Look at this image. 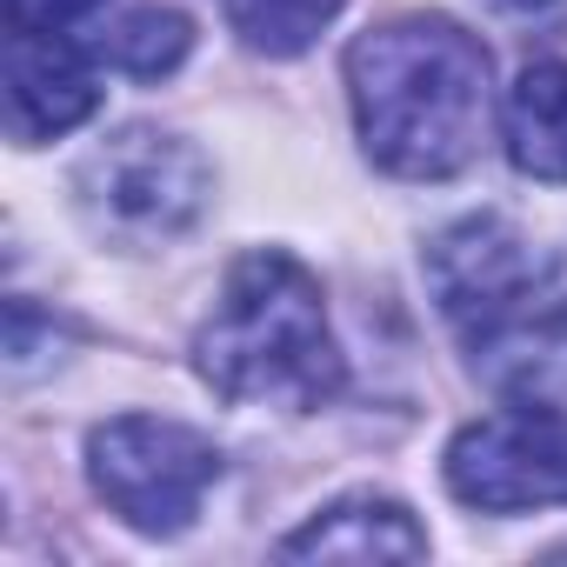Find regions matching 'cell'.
Masks as SVG:
<instances>
[{
  "instance_id": "cell-2",
  "label": "cell",
  "mask_w": 567,
  "mask_h": 567,
  "mask_svg": "<svg viewBox=\"0 0 567 567\" xmlns=\"http://www.w3.org/2000/svg\"><path fill=\"white\" fill-rule=\"evenodd\" d=\"M194 368L240 408H321L341 394V348L328 334L321 280L288 254H240L194 334Z\"/></svg>"
},
{
  "instance_id": "cell-13",
  "label": "cell",
  "mask_w": 567,
  "mask_h": 567,
  "mask_svg": "<svg viewBox=\"0 0 567 567\" xmlns=\"http://www.w3.org/2000/svg\"><path fill=\"white\" fill-rule=\"evenodd\" d=\"M487 8H501V14H540V8H554V0H487Z\"/></svg>"
},
{
  "instance_id": "cell-7",
  "label": "cell",
  "mask_w": 567,
  "mask_h": 567,
  "mask_svg": "<svg viewBox=\"0 0 567 567\" xmlns=\"http://www.w3.org/2000/svg\"><path fill=\"white\" fill-rule=\"evenodd\" d=\"M101 107L94 68L68 34H21L8 28V134L21 147L81 127Z\"/></svg>"
},
{
  "instance_id": "cell-11",
  "label": "cell",
  "mask_w": 567,
  "mask_h": 567,
  "mask_svg": "<svg viewBox=\"0 0 567 567\" xmlns=\"http://www.w3.org/2000/svg\"><path fill=\"white\" fill-rule=\"evenodd\" d=\"M187 48H194V28H187V14H174V8H134V14L114 28V41H107L114 68L134 74V81L174 74V68L187 61Z\"/></svg>"
},
{
  "instance_id": "cell-8",
  "label": "cell",
  "mask_w": 567,
  "mask_h": 567,
  "mask_svg": "<svg viewBox=\"0 0 567 567\" xmlns=\"http://www.w3.org/2000/svg\"><path fill=\"white\" fill-rule=\"evenodd\" d=\"M280 554H288V560H421L427 534H421V520L401 501L348 494L328 514H315L301 534L280 540Z\"/></svg>"
},
{
  "instance_id": "cell-3",
  "label": "cell",
  "mask_w": 567,
  "mask_h": 567,
  "mask_svg": "<svg viewBox=\"0 0 567 567\" xmlns=\"http://www.w3.org/2000/svg\"><path fill=\"white\" fill-rule=\"evenodd\" d=\"M207 194H214L207 161L161 127H127L81 161V214L94 220V234L127 247H161L187 234Z\"/></svg>"
},
{
  "instance_id": "cell-4",
  "label": "cell",
  "mask_w": 567,
  "mask_h": 567,
  "mask_svg": "<svg viewBox=\"0 0 567 567\" xmlns=\"http://www.w3.org/2000/svg\"><path fill=\"white\" fill-rule=\"evenodd\" d=\"M87 474H94V494L134 534H181L194 527L207 487L220 481V454L207 434L181 421L121 414L87 434Z\"/></svg>"
},
{
  "instance_id": "cell-1",
  "label": "cell",
  "mask_w": 567,
  "mask_h": 567,
  "mask_svg": "<svg viewBox=\"0 0 567 567\" xmlns=\"http://www.w3.org/2000/svg\"><path fill=\"white\" fill-rule=\"evenodd\" d=\"M354 127L374 167L447 181L487 134V48L447 14H401L348 48Z\"/></svg>"
},
{
  "instance_id": "cell-12",
  "label": "cell",
  "mask_w": 567,
  "mask_h": 567,
  "mask_svg": "<svg viewBox=\"0 0 567 567\" xmlns=\"http://www.w3.org/2000/svg\"><path fill=\"white\" fill-rule=\"evenodd\" d=\"M94 8H107V0H8V28H21V34H68Z\"/></svg>"
},
{
  "instance_id": "cell-6",
  "label": "cell",
  "mask_w": 567,
  "mask_h": 567,
  "mask_svg": "<svg viewBox=\"0 0 567 567\" xmlns=\"http://www.w3.org/2000/svg\"><path fill=\"white\" fill-rule=\"evenodd\" d=\"M540 274L547 267L501 214H467L447 234H434V247H427V288H434L441 315L461 328V341L474 328H487L494 315H507L520 295H534Z\"/></svg>"
},
{
  "instance_id": "cell-5",
  "label": "cell",
  "mask_w": 567,
  "mask_h": 567,
  "mask_svg": "<svg viewBox=\"0 0 567 567\" xmlns=\"http://www.w3.org/2000/svg\"><path fill=\"white\" fill-rule=\"evenodd\" d=\"M447 487L481 514H527L567 501V408L514 401L447 441Z\"/></svg>"
},
{
  "instance_id": "cell-9",
  "label": "cell",
  "mask_w": 567,
  "mask_h": 567,
  "mask_svg": "<svg viewBox=\"0 0 567 567\" xmlns=\"http://www.w3.org/2000/svg\"><path fill=\"white\" fill-rule=\"evenodd\" d=\"M501 127H507V161L527 181L567 187V68L560 61H540L507 87Z\"/></svg>"
},
{
  "instance_id": "cell-10",
  "label": "cell",
  "mask_w": 567,
  "mask_h": 567,
  "mask_svg": "<svg viewBox=\"0 0 567 567\" xmlns=\"http://www.w3.org/2000/svg\"><path fill=\"white\" fill-rule=\"evenodd\" d=\"M341 14V0H227L234 34L267 54V61H295L321 41V28Z\"/></svg>"
}]
</instances>
